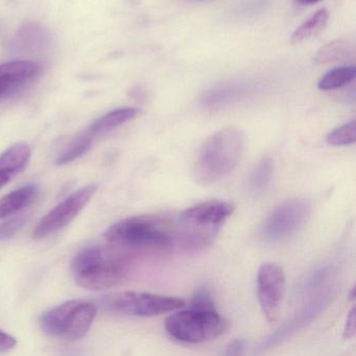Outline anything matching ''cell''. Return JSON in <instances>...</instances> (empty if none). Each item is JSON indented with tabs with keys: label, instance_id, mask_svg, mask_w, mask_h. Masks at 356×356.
Returning <instances> with one entry per match:
<instances>
[{
	"label": "cell",
	"instance_id": "obj_1",
	"mask_svg": "<svg viewBox=\"0 0 356 356\" xmlns=\"http://www.w3.org/2000/svg\"><path fill=\"white\" fill-rule=\"evenodd\" d=\"M181 220V218H180ZM181 232L197 241V231L181 220L180 228H172L168 220L157 216H140L124 218L112 225L105 233V238L111 245L120 248H145V249H172L182 239L188 248L186 238Z\"/></svg>",
	"mask_w": 356,
	"mask_h": 356
},
{
	"label": "cell",
	"instance_id": "obj_2",
	"mask_svg": "<svg viewBox=\"0 0 356 356\" xmlns=\"http://www.w3.org/2000/svg\"><path fill=\"white\" fill-rule=\"evenodd\" d=\"M131 266L129 255L118 247L91 245L74 256L72 274L82 289L104 291L124 282L130 274Z\"/></svg>",
	"mask_w": 356,
	"mask_h": 356
},
{
	"label": "cell",
	"instance_id": "obj_3",
	"mask_svg": "<svg viewBox=\"0 0 356 356\" xmlns=\"http://www.w3.org/2000/svg\"><path fill=\"white\" fill-rule=\"evenodd\" d=\"M245 135L237 128H224L208 137L195 163L197 182L210 184L228 176L241 161Z\"/></svg>",
	"mask_w": 356,
	"mask_h": 356
},
{
	"label": "cell",
	"instance_id": "obj_4",
	"mask_svg": "<svg viewBox=\"0 0 356 356\" xmlns=\"http://www.w3.org/2000/svg\"><path fill=\"white\" fill-rule=\"evenodd\" d=\"M97 314L95 304L72 300L44 312L39 323L43 332L49 337L79 341L90 330Z\"/></svg>",
	"mask_w": 356,
	"mask_h": 356
},
{
	"label": "cell",
	"instance_id": "obj_5",
	"mask_svg": "<svg viewBox=\"0 0 356 356\" xmlns=\"http://www.w3.org/2000/svg\"><path fill=\"white\" fill-rule=\"evenodd\" d=\"M165 328L177 341L200 343L220 337L228 328V322L216 310L191 307L168 316Z\"/></svg>",
	"mask_w": 356,
	"mask_h": 356
},
{
	"label": "cell",
	"instance_id": "obj_6",
	"mask_svg": "<svg viewBox=\"0 0 356 356\" xmlns=\"http://www.w3.org/2000/svg\"><path fill=\"white\" fill-rule=\"evenodd\" d=\"M101 304L107 312L140 318L168 314L185 306L180 298L139 291L110 293L102 298Z\"/></svg>",
	"mask_w": 356,
	"mask_h": 356
},
{
	"label": "cell",
	"instance_id": "obj_7",
	"mask_svg": "<svg viewBox=\"0 0 356 356\" xmlns=\"http://www.w3.org/2000/svg\"><path fill=\"white\" fill-rule=\"evenodd\" d=\"M312 204L304 197H291L279 204L266 218L262 234L268 241H280L295 234L305 224Z\"/></svg>",
	"mask_w": 356,
	"mask_h": 356
},
{
	"label": "cell",
	"instance_id": "obj_8",
	"mask_svg": "<svg viewBox=\"0 0 356 356\" xmlns=\"http://www.w3.org/2000/svg\"><path fill=\"white\" fill-rule=\"evenodd\" d=\"M97 191V184L86 185L68 195L39 222L34 229L33 237L36 239L45 238L65 228L86 207Z\"/></svg>",
	"mask_w": 356,
	"mask_h": 356
},
{
	"label": "cell",
	"instance_id": "obj_9",
	"mask_svg": "<svg viewBox=\"0 0 356 356\" xmlns=\"http://www.w3.org/2000/svg\"><path fill=\"white\" fill-rule=\"evenodd\" d=\"M284 293L283 268L275 262L261 264L257 274V296L260 307L268 322L278 320Z\"/></svg>",
	"mask_w": 356,
	"mask_h": 356
},
{
	"label": "cell",
	"instance_id": "obj_10",
	"mask_svg": "<svg viewBox=\"0 0 356 356\" xmlns=\"http://www.w3.org/2000/svg\"><path fill=\"white\" fill-rule=\"evenodd\" d=\"M234 204L222 200L203 202L188 208L180 218L187 224L204 230L216 231L234 212Z\"/></svg>",
	"mask_w": 356,
	"mask_h": 356
},
{
	"label": "cell",
	"instance_id": "obj_11",
	"mask_svg": "<svg viewBox=\"0 0 356 356\" xmlns=\"http://www.w3.org/2000/svg\"><path fill=\"white\" fill-rule=\"evenodd\" d=\"M40 72L35 62L12 61L0 65V99H8L19 92Z\"/></svg>",
	"mask_w": 356,
	"mask_h": 356
},
{
	"label": "cell",
	"instance_id": "obj_12",
	"mask_svg": "<svg viewBox=\"0 0 356 356\" xmlns=\"http://www.w3.org/2000/svg\"><path fill=\"white\" fill-rule=\"evenodd\" d=\"M31 156L30 147L24 143H15L0 155V188L24 172Z\"/></svg>",
	"mask_w": 356,
	"mask_h": 356
},
{
	"label": "cell",
	"instance_id": "obj_13",
	"mask_svg": "<svg viewBox=\"0 0 356 356\" xmlns=\"http://www.w3.org/2000/svg\"><path fill=\"white\" fill-rule=\"evenodd\" d=\"M251 85L245 82L222 83L206 91L202 97V104L208 109H218L238 101L251 90Z\"/></svg>",
	"mask_w": 356,
	"mask_h": 356
},
{
	"label": "cell",
	"instance_id": "obj_14",
	"mask_svg": "<svg viewBox=\"0 0 356 356\" xmlns=\"http://www.w3.org/2000/svg\"><path fill=\"white\" fill-rule=\"evenodd\" d=\"M38 191V185L28 184L6 195L0 200V220L26 209L36 199Z\"/></svg>",
	"mask_w": 356,
	"mask_h": 356
},
{
	"label": "cell",
	"instance_id": "obj_15",
	"mask_svg": "<svg viewBox=\"0 0 356 356\" xmlns=\"http://www.w3.org/2000/svg\"><path fill=\"white\" fill-rule=\"evenodd\" d=\"M139 114V110L136 108H120V109L113 110L109 113L99 118V120H95L90 128H89L88 133L90 136L97 137L102 136V135L107 134L111 132L114 129L122 126L126 122L134 120Z\"/></svg>",
	"mask_w": 356,
	"mask_h": 356
},
{
	"label": "cell",
	"instance_id": "obj_16",
	"mask_svg": "<svg viewBox=\"0 0 356 356\" xmlns=\"http://www.w3.org/2000/svg\"><path fill=\"white\" fill-rule=\"evenodd\" d=\"M355 55V44L348 39H337L327 43L314 56L316 64H328L349 59Z\"/></svg>",
	"mask_w": 356,
	"mask_h": 356
},
{
	"label": "cell",
	"instance_id": "obj_17",
	"mask_svg": "<svg viewBox=\"0 0 356 356\" xmlns=\"http://www.w3.org/2000/svg\"><path fill=\"white\" fill-rule=\"evenodd\" d=\"M274 160L272 158L266 157L260 160L259 163L252 172L248 182V188L252 195L258 197L270 187L274 177Z\"/></svg>",
	"mask_w": 356,
	"mask_h": 356
},
{
	"label": "cell",
	"instance_id": "obj_18",
	"mask_svg": "<svg viewBox=\"0 0 356 356\" xmlns=\"http://www.w3.org/2000/svg\"><path fill=\"white\" fill-rule=\"evenodd\" d=\"M329 14L323 9L314 13L309 19L302 24L291 35V43L298 44L322 32L328 22Z\"/></svg>",
	"mask_w": 356,
	"mask_h": 356
},
{
	"label": "cell",
	"instance_id": "obj_19",
	"mask_svg": "<svg viewBox=\"0 0 356 356\" xmlns=\"http://www.w3.org/2000/svg\"><path fill=\"white\" fill-rule=\"evenodd\" d=\"M355 78V66L335 68L323 76L318 81V88L322 91L337 90L353 82Z\"/></svg>",
	"mask_w": 356,
	"mask_h": 356
},
{
	"label": "cell",
	"instance_id": "obj_20",
	"mask_svg": "<svg viewBox=\"0 0 356 356\" xmlns=\"http://www.w3.org/2000/svg\"><path fill=\"white\" fill-rule=\"evenodd\" d=\"M92 139L88 132L74 138L58 156L56 164L60 166L66 165V164L72 163L78 158L82 157L90 149L91 145H92Z\"/></svg>",
	"mask_w": 356,
	"mask_h": 356
},
{
	"label": "cell",
	"instance_id": "obj_21",
	"mask_svg": "<svg viewBox=\"0 0 356 356\" xmlns=\"http://www.w3.org/2000/svg\"><path fill=\"white\" fill-rule=\"evenodd\" d=\"M47 42V34L36 24H26L17 34L16 44L24 51H37Z\"/></svg>",
	"mask_w": 356,
	"mask_h": 356
},
{
	"label": "cell",
	"instance_id": "obj_22",
	"mask_svg": "<svg viewBox=\"0 0 356 356\" xmlns=\"http://www.w3.org/2000/svg\"><path fill=\"white\" fill-rule=\"evenodd\" d=\"M356 139L355 120L347 122L339 128L331 131L326 137L327 143L333 147H343V145H353Z\"/></svg>",
	"mask_w": 356,
	"mask_h": 356
},
{
	"label": "cell",
	"instance_id": "obj_23",
	"mask_svg": "<svg viewBox=\"0 0 356 356\" xmlns=\"http://www.w3.org/2000/svg\"><path fill=\"white\" fill-rule=\"evenodd\" d=\"M28 222L26 216H16L0 224V241H8L15 236Z\"/></svg>",
	"mask_w": 356,
	"mask_h": 356
},
{
	"label": "cell",
	"instance_id": "obj_24",
	"mask_svg": "<svg viewBox=\"0 0 356 356\" xmlns=\"http://www.w3.org/2000/svg\"><path fill=\"white\" fill-rule=\"evenodd\" d=\"M191 307L197 308V309H216L213 298L211 293L206 289H200L195 291L191 299Z\"/></svg>",
	"mask_w": 356,
	"mask_h": 356
},
{
	"label": "cell",
	"instance_id": "obj_25",
	"mask_svg": "<svg viewBox=\"0 0 356 356\" xmlns=\"http://www.w3.org/2000/svg\"><path fill=\"white\" fill-rule=\"evenodd\" d=\"M355 335V307H352L348 314L347 322L343 330V339H351Z\"/></svg>",
	"mask_w": 356,
	"mask_h": 356
},
{
	"label": "cell",
	"instance_id": "obj_26",
	"mask_svg": "<svg viewBox=\"0 0 356 356\" xmlns=\"http://www.w3.org/2000/svg\"><path fill=\"white\" fill-rule=\"evenodd\" d=\"M17 341L9 333L0 330V352L9 351L15 347Z\"/></svg>",
	"mask_w": 356,
	"mask_h": 356
},
{
	"label": "cell",
	"instance_id": "obj_27",
	"mask_svg": "<svg viewBox=\"0 0 356 356\" xmlns=\"http://www.w3.org/2000/svg\"><path fill=\"white\" fill-rule=\"evenodd\" d=\"M245 349V341L241 339H234L226 348V354L228 355H241Z\"/></svg>",
	"mask_w": 356,
	"mask_h": 356
},
{
	"label": "cell",
	"instance_id": "obj_28",
	"mask_svg": "<svg viewBox=\"0 0 356 356\" xmlns=\"http://www.w3.org/2000/svg\"><path fill=\"white\" fill-rule=\"evenodd\" d=\"M318 1H321V0H296V3L302 6H312L318 3Z\"/></svg>",
	"mask_w": 356,
	"mask_h": 356
},
{
	"label": "cell",
	"instance_id": "obj_29",
	"mask_svg": "<svg viewBox=\"0 0 356 356\" xmlns=\"http://www.w3.org/2000/svg\"><path fill=\"white\" fill-rule=\"evenodd\" d=\"M354 293H355V289H351V291H350L349 298L350 300H354V298H355V295H354Z\"/></svg>",
	"mask_w": 356,
	"mask_h": 356
},
{
	"label": "cell",
	"instance_id": "obj_30",
	"mask_svg": "<svg viewBox=\"0 0 356 356\" xmlns=\"http://www.w3.org/2000/svg\"><path fill=\"white\" fill-rule=\"evenodd\" d=\"M199 1H205V0H199Z\"/></svg>",
	"mask_w": 356,
	"mask_h": 356
}]
</instances>
